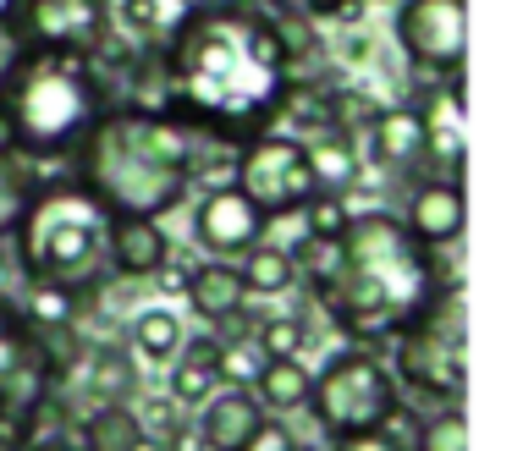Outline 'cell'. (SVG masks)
Listing matches in <instances>:
<instances>
[{
    "label": "cell",
    "instance_id": "f35d334b",
    "mask_svg": "<svg viewBox=\"0 0 512 451\" xmlns=\"http://www.w3.org/2000/svg\"><path fill=\"white\" fill-rule=\"evenodd\" d=\"M0 149H6V138H0Z\"/></svg>",
    "mask_w": 512,
    "mask_h": 451
},
{
    "label": "cell",
    "instance_id": "30bf717a",
    "mask_svg": "<svg viewBox=\"0 0 512 451\" xmlns=\"http://www.w3.org/2000/svg\"><path fill=\"white\" fill-rule=\"evenodd\" d=\"M391 39L419 77H457L468 61V0H402Z\"/></svg>",
    "mask_w": 512,
    "mask_h": 451
},
{
    "label": "cell",
    "instance_id": "7c38bea8",
    "mask_svg": "<svg viewBox=\"0 0 512 451\" xmlns=\"http://www.w3.org/2000/svg\"><path fill=\"white\" fill-rule=\"evenodd\" d=\"M265 237V215L237 193L232 182H215L193 198V242L215 259H237L243 248Z\"/></svg>",
    "mask_w": 512,
    "mask_h": 451
},
{
    "label": "cell",
    "instance_id": "e575fe53",
    "mask_svg": "<svg viewBox=\"0 0 512 451\" xmlns=\"http://www.w3.org/2000/svg\"><path fill=\"white\" fill-rule=\"evenodd\" d=\"M331 451H397V446H391L380 429H358V435H336Z\"/></svg>",
    "mask_w": 512,
    "mask_h": 451
},
{
    "label": "cell",
    "instance_id": "ac0fdd59",
    "mask_svg": "<svg viewBox=\"0 0 512 451\" xmlns=\"http://www.w3.org/2000/svg\"><path fill=\"white\" fill-rule=\"evenodd\" d=\"M303 154H309L314 193L347 198V193H353V182L364 176V154H358V143L342 138V132H314V138H303Z\"/></svg>",
    "mask_w": 512,
    "mask_h": 451
},
{
    "label": "cell",
    "instance_id": "3957f363",
    "mask_svg": "<svg viewBox=\"0 0 512 451\" xmlns=\"http://www.w3.org/2000/svg\"><path fill=\"white\" fill-rule=\"evenodd\" d=\"M210 138L177 116H144V110L111 105L72 149V182L105 209V215H171L193 198L204 171Z\"/></svg>",
    "mask_w": 512,
    "mask_h": 451
},
{
    "label": "cell",
    "instance_id": "d4e9b609",
    "mask_svg": "<svg viewBox=\"0 0 512 451\" xmlns=\"http://www.w3.org/2000/svg\"><path fill=\"white\" fill-rule=\"evenodd\" d=\"M182 17V0H111V22L138 44H160L166 28Z\"/></svg>",
    "mask_w": 512,
    "mask_h": 451
},
{
    "label": "cell",
    "instance_id": "ba28073f",
    "mask_svg": "<svg viewBox=\"0 0 512 451\" xmlns=\"http://www.w3.org/2000/svg\"><path fill=\"white\" fill-rule=\"evenodd\" d=\"M226 182H232L237 193H243L265 220L292 215V209H298L303 198L314 193L303 138H292V132H276V127H265V132H254V138L237 143Z\"/></svg>",
    "mask_w": 512,
    "mask_h": 451
},
{
    "label": "cell",
    "instance_id": "2e32d148",
    "mask_svg": "<svg viewBox=\"0 0 512 451\" xmlns=\"http://www.w3.org/2000/svg\"><path fill=\"white\" fill-rule=\"evenodd\" d=\"M265 418L270 413L259 407V396L243 391V385H221L204 407H193V429H199L204 451H243L248 435H254Z\"/></svg>",
    "mask_w": 512,
    "mask_h": 451
},
{
    "label": "cell",
    "instance_id": "f546056e",
    "mask_svg": "<svg viewBox=\"0 0 512 451\" xmlns=\"http://www.w3.org/2000/svg\"><path fill=\"white\" fill-rule=\"evenodd\" d=\"M298 220H303V231H309V237H342L347 220H353V204H347V198H336V193H309L298 204Z\"/></svg>",
    "mask_w": 512,
    "mask_h": 451
},
{
    "label": "cell",
    "instance_id": "f1b7e54d",
    "mask_svg": "<svg viewBox=\"0 0 512 451\" xmlns=\"http://www.w3.org/2000/svg\"><path fill=\"white\" fill-rule=\"evenodd\" d=\"M419 451H468V418L457 402H441L424 413L419 429Z\"/></svg>",
    "mask_w": 512,
    "mask_h": 451
},
{
    "label": "cell",
    "instance_id": "cb8c5ba5",
    "mask_svg": "<svg viewBox=\"0 0 512 451\" xmlns=\"http://www.w3.org/2000/svg\"><path fill=\"white\" fill-rule=\"evenodd\" d=\"M39 182H45V171L34 160H23L17 149H0V242H12V231L23 226Z\"/></svg>",
    "mask_w": 512,
    "mask_h": 451
},
{
    "label": "cell",
    "instance_id": "7402d4cb",
    "mask_svg": "<svg viewBox=\"0 0 512 451\" xmlns=\"http://www.w3.org/2000/svg\"><path fill=\"white\" fill-rule=\"evenodd\" d=\"M309 380H314V369L303 358H265V369H259V380L248 385V391L259 396V407H265L270 418H281V413H303Z\"/></svg>",
    "mask_w": 512,
    "mask_h": 451
},
{
    "label": "cell",
    "instance_id": "4316f807",
    "mask_svg": "<svg viewBox=\"0 0 512 451\" xmlns=\"http://www.w3.org/2000/svg\"><path fill=\"white\" fill-rule=\"evenodd\" d=\"M314 341L309 319L303 314H270V319H254V347L265 358H303V347Z\"/></svg>",
    "mask_w": 512,
    "mask_h": 451
},
{
    "label": "cell",
    "instance_id": "9c48e42d",
    "mask_svg": "<svg viewBox=\"0 0 512 451\" xmlns=\"http://www.w3.org/2000/svg\"><path fill=\"white\" fill-rule=\"evenodd\" d=\"M0 28L12 33V44H34V50H72V55H100L116 39L111 0H17Z\"/></svg>",
    "mask_w": 512,
    "mask_h": 451
},
{
    "label": "cell",
    "instance_id": "52a82bcc",
    "mask_svg": "<svg viewBox=\"0 0 512 451\" xmlns=\"http://www.w3.org/2000/svg\"><path fill=\"white\" fill-rule=\"evenodd\" d=\"M397 396H402V385H397V374H391V363L380 358V352L347 341V347H336L331 358L314 369L303 413L320 424L325 440H336V435L375 429Z\"/></svg>",
    "mask_w": 512,
    "mask_h": 451
},
{
    "label": "cell",
    "instance_id": "484cf974",
    "mask_svg": "<svg viewBox=\"0 0 512 451\" xmlns=\"http://www.w3.org/2000/svg\"><path fill=\"white\" fill-rule=\"evenodd\" d=\"M39 352H45L39 330L28 325L23 314H17L12 297H0V380H6L12 369H23V363H34Z\"/></svg>",
    "mask_w": 512,
    "mask_h": 451
},
{
    "label": "cell",
    "instance_id": "7a4b0ae2",
    "mask_svg": "<svg viewBox=\"0 0 512 451\" xmlns=\"http://www.w3.org/2000/svg\"><path fill=\"white\" fill-rule=\"evenodd\" d=\"M446 281H457L446 253L413 242L397 209L375 204V209H353V220L342 231V270L314 303H320L325 319H336V330L347 341L380 352V341L413 325Z\"/></svg>",
    "mask_w": 512,
    "mask_h": 451
},
{
    "label": "cell",
    "instance_id": "83f0119b",
    "mask_svg": "<svg viewBox=\"0 0 512 451\" xmlns=\"http://www.w3.org/2000/svg\"><path fill=\"white\" fill-rule=\"evenodd\" d=\"M259 369H265V352L254 347V336H237V341H215V380L221 385H254Z\"/></svg>",
    "mask_w": 512,
    "mask_h": 451
},
{
    "label": "cell",
    "instance_id": "74e56055",
    "mask_svg": "<svg viewBox=\"0 0 512 451\" xmlns=\"http://www.w3.org/2000/svg\"><path fill=\"white\" fill-rule=\"evenodd\" d=\"M133 451H160V440H155V435H144V440H138Z\"/></svg>",
    "mask_w": 512,
    "mask_h": 451
},
{
    "label": "cell",
    "instance_id": "e0dca14e",
    "mask_svg": "<svg viewBox=\"0 0 512 451\" xmlns=\"http://www.w3.org/2000/svg\"><path fill=\"white\" fill-rule=\"evenodd\" d=\"M182 303H188L193 319H204L210 330L221 325V319L243 314V308H248V286H243L237 259H193V275H188Z\"/></svg>",
    "mask_w": 512,
    "mask_h": 451
},
{
    "label": "cell",
    "instance_id": "277c9868",
    "mask_svg": "<svg viewBox=\"0 0 512 451\" xmlns=\"http://www.w3.org/2000/svg\"><path fill=\"white\" fill-rule=\"evenodd\" d=\"M111 105L116 88L94 55L17 44L0 61V138L34 165L72 160V149Z\"/></svg>",
    "mask_w": 512,
    "mask_h": 451
},
{
    "label": "cell",
    "instance_id": "9a60e30c",
    "mask_svg": "<svg viewBox=\"0 0 512 451\" xmlns=\"http://www.w3.org/2000/svg\"><path fill=\"white\" fill-rule=\"evenodd\" d=\"M72 385H83L94 402H133L144 391V363L116 341H83V358L67 374V396Z\"/></svg>",
    "mask_w": 512,
    "mask_h": 451
},
{
    "label": "cell",
    "instance_id": "836d02e7",
    "mask_svg": "<svg viewBox=\"0 0 512 451\" xmlns=\"http://www.w3.org/2000/svg\"><path fill=\"white\" fill-rule=\"evenodd\" d=\"M160 440V451H204V440H199V429H193V413L182 418L177 429H166V435H155Z\"/></svg>",
    "mask_w": 512,
    "mask_h": 451
},
{
    "label": "cell",
    "instance_id": "d6986e66",
    "mask_svg": "<svg viewBox=\"0 0 512 451\" xmlns=\"http://www.w3.org/2000/svg\"><path fill=\"white\" fill-rule=\"evenodd\" d=\"M182 341H188V325H182V314L166 303L138 308L133 325H127V352H133L138 363H155V369H166V363L177 358Z\"/></svg>",
    "mask_w": 512,
    "mask_h": 451
},
{
    "label": "cell",
    "instance_id": "d590c367",
    "mask_svg": "<svg viewBox=\"0 0 512 451\" xmlns=\"http://www.w3.org/2000/svg\"><path fill=\"white\" fill-rule=\"evenodd\" d=\"M17 281H23V275H17V259H12V248L0 242V297H12Z\"/></svg>",
    "mask_w": 512,
    "mask_h": 451
},
{
    "label": "cell",
    "instance_id": "ffe728a7",
    "mask_svg": "<svg viewBox=\"0 0 512 451\" xmlns=\"http://www.w3.org/2000/svg\"><path fill=\"white\" fill-rule=\"evenodd\" d=\"M171 369V380H166V391L177 396L182 407H204L215 391H221V380H215V336H193V341H182V352L166 363Z\"/></svg>",
    "mask_w": 512,
    "mask_h": 451
},
{
    "label": "cell",
    "instance_id": "ab89813d",
    "mask_svg": "<svg viewBox=\"0 0 512 451\" xmlns=\"http://www.w3.org/2000/svg\"><path fill=\"white\" fill-rule=\"evenodd\" d=\"M67 451H78V446H67Z\"/></svg>",
    "mask_w": 512,
    "mask_h": 451
},
{
    "label": "cell",
    "instance_id": "603a6c76",
    "mask_svg": "<svg viewBox=\"0 0 512 451\" xmlns=\"http://www.w3.org/2000/svg\"><path fill=\"white\" fill-rule=\"evenodd\" d=\"M237 270H243L248 297H287L298 286V270H292V248H281L276 237H259L254 248L237 253Z\"/></svg>",
    "mask_w": 512,
    "mask_h": 451
},
{
    "label": "cell",
    "instance_id": "5b68a950",
    "mask_svg": "<svg viewBox=\"0 0 512 451\" xmlns=\"http://www.w3.org/2000/svg\"><path fill=\"white\" fill-rule=\"evenodd\" d=\"M105 209L83 193L72 176H45L28 204L23 226L12 231V259L17 275H34V281H56L72 292H105L111 281V264H105Z\"/></svg>",
    "mask_w": 512,
    "mask_h": 451
},
{
    "label": "cell",
    "instance_id": "d6a6232c",
    "mask_svg": "<svg viewBox=\"0 0 512 451\" xmlns=\"http://www.w3.org/2000/svg\"><path fill=\"white\" fill-rule=\"evenodd\" d=\"M243 451H303V446H298V435H292V424H281V418H265V424L248 435Z\"/></svg>",
    "mask_w": 512,
    "mask_h": 451
},
{
    "label": "cell",
    "instance_id": "8992f818",
    "mask_svg": "<svg viewBox=\"0 0 512 451\" xmlns=\"http://www.w3.org/2000/svg\"><path fill=\"white\" fill-rule=\"evenodd\" d=\"M391 352V374H397L402 396H424L430 407L441 402H463V319H457V281H446L441 292L430 297L413 325H402L397 336L386 341Z\"/></svg>",
    "mask_w": 512,
    "mask_h": 451
},
{
    "label": "cell",
    "instance_id": "4dcf8cb0",
    "mask_svg": "<svg viewBox=\"0 0 512 451\" xmlns=\"http://www.w3.org/2000/svg\"><path fill=\"white\" fill-rule=\"evenodd\" d=\"M133 413H138V424H144V435H166V429H177L182 418H188V407L171 391H149L144 402H133Z\"/></svg>",
    "mask_w": 512,
    "mask_h": 451
},
{
    "label": "cell",
    "instance_id": "8fae6325",
    "mask_svg": "<svg viewBox=\"0 0 512 451\" xmlns=\"http://www.w3.org/2000/svg\"><path fill=\"white\" fill-rule=\"evenodd\" d=\"M397 220L408 226L413 242H424V248L446 253L457 237H463L468 226V204H463V182L457 176H435V171H419L408 182V193H402V209Z\"/></svg>",
    "mask_w": 512,
    "mask_h": 451
},
{
    "label": "cell",
    "instance_id": "1f68e13d",
    "mask_svg": "<svg viewBox=\"0 0 512 451\" xmlns=\"http://www.w3.org/2000/svg\"><path fill=\"white\" fill-rule=\"evenodd\" d=\"M188 275H193V259H182V253L171 248L166 259L155 264V275H149V281H155L160 297H182V292H188Z\"/></svg>",
    "mask_w": 512,
    "mask_h": 451
},
{
    "label": "cell",
    "instance_id": "6da1fadb",
    "mask_svg": "<svg viewBox=\"0 0 512 451\" xmlns=\"http://www.w3.org/2000/svg\"><path fill=\"white\" fill-rule=\"evenodd\" d=\"M177 121L199 138L237 149L270 127L281 94L292 88V66L254 0H193L160 39Z\"/></svg>",
    "mask_w": 512,
    "mask_h": 451
},
{
    "label": "cell",
    "instance_id": "8d00e7d4",
    "mask_svg": "<svg viewBox=\"0 0 512 451\" xmlns=\"http://www.w3.org/2000/svg\"><path fill=\"white\" fill-rule=\"evenodd\" d=\"M298 6L309 11L314 22H325V17H331V6H336V0H298Z\"/></svg>",
    "mask_w": 512,
    "mask_h": 451
},
{
    "label": "cell",
    "instance_id": "5bb4252c",
    "mask_svg": "<svg viewBox=\"0 0 512 451\" xmlns=\"http://www.w3.org/2000/svg\"><path fill=\"white\" fill-rule=\"evenodd\" d=\"M171 253V237L149 215H111L105 220V264L116 281H149L155 264Z\"/></svg>",
    "mask_w": 512,
    "mask_h": 451
},
{
    "label": "cell",
    "instance_id": "4fadbf2b",
    "mask_svg": "<svg viewBox=\"0 0 512 451\" xmlns=\"http://www.w3.org/2000/svg\"><path fill=\"white\" fill-rule=\"evenodd\" d=\"M364 171H386L397 176V182H413V176L424 171V154H430V143H424V121L413 105H380V116L369 121L364 138Z\"/></svg>",
    "mask_w": 512,
    "mask_h": 451
},
{
    "label": "cell",
    "instance_id": "44dd1931",
    "mask_svg": "<svg viewBox=\"0 0 512 451\" xmlns=\"http://www.w3.org/2000/svg\"><path fill=\"white\" fill-rule=\"evenodd\" d=\"M144 440L133 402H94L78 418V451H133Z\"/></svg>",
    "mask_w": 512,
    "mask_h": 451
}]
</instances>
